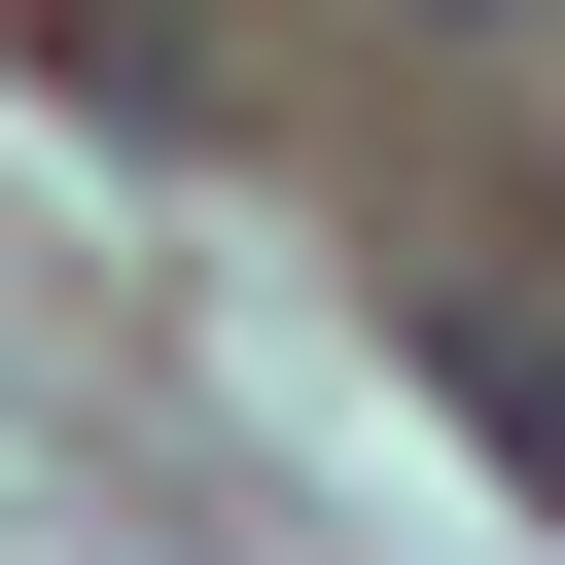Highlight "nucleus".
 Segmentation results:
<instances>
[]
</instances>
